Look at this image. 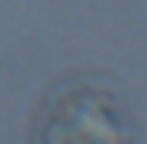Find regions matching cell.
<instances>
[{"label":"cell","instance_id":"6da1fadb","mask_svg":"<svg viewBox=\"0 0 147 144\" xmlns=\"http://www.w3.org/2000/svg\"><path fill=\"white\" fill-rule=\"evenodd\" d=\"M118 122L102 99L77 96L70 103L51 109L42 128V144H121Z\"/></svg>","mask_w":147,"mask_h":144}]
</instances>
